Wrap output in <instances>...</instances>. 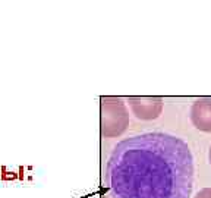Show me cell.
I'll use <instances>...</instances> for the list:
<instances>
[{
    "mask_svg": "<svg viewBox=\"0 0 211 198\" xmlns=\"http://www.w3.org/2000/svg\"><path fill=\"white\" fill-rule=\"evenodd\" d=\"M189 118L197 129L211 132V97L197 98L191 106Z\"/></svg>",
    "mask_w": 211,
    "mask_h": 198,
    "instance_id": "cell-4",
    "label": "cell"
},
{
    "mask_svg": "<svg viewBox=\"0 0 211 198\" xmlns=\"http://www.w3.org/2000/svg\"><path fill=\"white\" fill-rule=\"evenodd\" d=\"M194 198H211V188H202L201 191L197 192Z\"/></svg>",
    "mask_w": 211,
    "mask_h": 198,
    "instance_id": "cell-5",
    "label": "cell"
},
{
    "mask_svg": "<svg viewBox=\"0 0 211 198\" xmlns=\"http://www.w3.org/2000/svg\"><path fill=\"white\" fill-rule=\"evenodd\" d=\"M113 198H189L194 157L188 144L164 132H147L120 141L106 169Z\"/></svg>",
    "mask_w": 211,
    "mask_h": 198,
    "instance_id": "cell-1",
    "label": "cell"
},
{
    "mask_svg": "<svg viewBox=\"0 0 211 198\" xmlns=\"http://www.w3.org/2000/svg\"><path fill=\"white\" fill-rule=\"evenodd\" d=\"M208 161H210V166H211V147H210V151H208Z\"/></svg>",
    "mask_w": 211,
    "mask_h": 198,
    "instance_id": "cell-6",
    "label": "cell"
},
{
    "mask_svg": "<svg viewBox=\"0 0 211 198\" xmlns=\"http://www.w3.org/2000/svg\"><path fill=\"white\" fill-rule=\"evenodd\" d=\"M129 107L132 113L141 120H154L163 112V98L161 97H129Z\"/></svg>",
    "mask_w": 211,
    "mask_h": 198,
    "instance_id": "cell-3",
    "label": "cell"
},
{
    "mask_svg": "<svg viewBox=\"0 0 211 198\" xmlns=\"http://www.w3.org/2000/svg\"><path fill=\"white\" fill-rule=\"evenodd\" d=\"M101 134L106 138L119 137L129 125V113L125 103L116 97L101 100Z\"/></svg>",
    "mask_w": 211,
    "mask_h": 198,
    "instance_id": "cell-2",
    "label": "cell"
}]
</instances>
